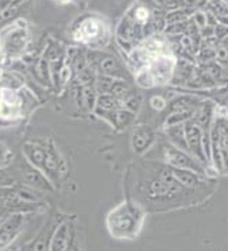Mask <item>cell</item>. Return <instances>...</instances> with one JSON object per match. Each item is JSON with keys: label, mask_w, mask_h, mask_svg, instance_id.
I'll return each instance as SVG.
<instances>
[{"label": "cell", "mask_w": 228, "mask_h": 251, "mask_svg": "<svg viewBox=\"0 0 228 251\" xmlns=\"http://www.w3.org/2000/svg\"><path fill=\"white\" fill-rule=\"evenodd\" d=\"M22 172H23V176L26 179V182L30 186L33 187H39V189H43V190H51L53 187L50 186L48 180L44 177V175L41 171L36 169L33 165H22Z\"/></svg>", "instance_id": "cell-8"}, {"label": "cell", "mask_w": 228, "mask_h": 251, "mask_svg": "<svg viewBox=\"0 0 228 251\" xmlns=\"http://www.w3.org/2000/svg\"><path fill=\"white\" fill-rule=\"evenodd\" d=\"M12 158H13V153L6 146L0 145V168L7 166L10 163Z\"/></svg>", "instance_id": "cell-12"}, {"label": "cell", "mask_w": 228, "mask_h": 251, "mask_svg": "<svg viewBox=\"0 0 228 251\" xmlns=\"http://www.w3.org/2000/svg\"><path fill=\"white\" fill-rule=\"evenodd\" d=\"M202 55L204 60H210V58L215 57V51L214 50H211V49H205V50L202 53Z\"/></svg>", "instance_id": "cell-16"}, {"label": "cell", "mask_w": 228, "mask_h": 251, "mask_svg": "<svg viewBox=\"0 0 228 251\" xmlns=\"http://www.w3.org/2000/svg\"><path fill=\"white\" fill-rule=\"evenodd\" d=\"M102 31H104V26L101 25V22L95 19H88L82 22L78 30L75 31V39L80 41H94L101 37Z\"/></svg>", "instance_id": "cell-5"}, {"label": "cell", "mask_w": 228, "mask_h": 251, "mask_svg": "<svg viewBox=\"0 0 228 251\" xmlns=\"http://www.w3.org/2000/svg\"><path fill=\"white\" fill-rule=\"evenodd\" d=\"M145 213L131 201H123L114 207L107 217V226L111 236L118 240H134L143 225Z\"/></svg>", "instance_id": "cell-1"}, {"label": "cell", "mask_w": 228, "mask_h": 251, "mask_svg": "<svg viewBox=\"0 0 228 251\" xmlns=\"http://www.w3.org/2000/svg\"><path fill=\"white\" fill-rule=\"evenodd\" d=\"M149 17V12L145 9V7H139L137 12H136V19L140 20V22H145Z\"/></svg>", "instance_id": "cell-15"}, {"label": "cell", "mask_w": 228, "mask_h": 251, "mask_svg": "<svg viewBox=\"0 0 228 251\" xmlns=\"http://www.w3.org/2000/svg\"><path fill=\"white\" fill-rule=\"evenodd\" d=\"M155 141V133L150 128L146 126H139L135 129L134 138H132V148L136 153H143L148 151Z\"/></svg>", "instance_id": "cell-6"}, {"label": "cell", "mask_w": 228, "mask_h": 251, "mask_svg": "<svg viewBox=\"0 0 228 251\" xmlns=\"http://www.w3.org/2000/svg\"><path fill=\"white\" fill-rule=\"evenodd\" d=\"M152 106L155 109H163L166 106V101L161 97H153L152 98Z\"/></svg>", "instance_id": "cell-14"}, {"label": "cell", "mask_w": 228, "mask_h": 251, "mask_svg": "<svg viewBox=\"0 0 228 251\" xmlns=\"http://www.w3.org/2000/svg\"><path fill=\"white\" fill-rule=\"evenodd\" d=\"M24 156L28 160L30 165H33L34 168L40 169L44 173L46 168V148L36 145V144H26L23 148Z\"/></svg>", "instance_id": "cell-7"}, {"label": "cell", "mask_w": 228, "mask_h": 251, "mask_svg": "<svg viewBox=\"0 0 228 251\" xmlns=\"http://www.w3.org/2000/svg\"><path fill=\"white\" fill-rule=\"evenodd\" d=\"M227 50H224V49H221V50H218L217 53H215V57H218V58H221V60H224L226 57H227Z\"/></svg>", "instance_id": "cell-19"}, {"label": "cell", "mask_w": 228, "mask_h": 251, "mask_svg": "<svg viewBox=\"0 0 228 251\" xmlns=\"http://www.w3.org/2000/svg\"><path fill=\"white\" fill-rule=\"evenodd\" d=\"M170 173L183 187H197L203 183L202 173L193 172L188 169H179V168L170 169Z\"/></svg>", "instance_id": "cell-9"}, {"label": "cell", "mask_w": 228, "mask_h": 251, "mask_svg": "<svg viewBox=\"0 0 228 251\" xmlns=\"http://www.w3.org/2000/svg\"><path fill=\"white\" fill-rule=\"evenodd\" d=\"M224 1H226V3H228V0H224Z\"/></svg>", "instance_id": "cell-22"}, {"label": "cell", "mask_w": 228, "mask_h": 251, "mask_svg": "<svg viewBox=\"0 0 228 251\" xmlns=\"http://www.w3.org/2000/svg\"><path fill=\"white\" fill-rule=\"evenodd\" d=\"M208 73L213 75V77H218L220 75V73H221V70H220V67L218 66H211L208 68Z\"/></svg>", "instance_id": "cell-17"}, {"label": "cell", "mask_w": 228, "mask_h": 251, "mask_svg": "<svg viewBox=\"0 0 228 251\" xmlns=\"http://www.w3.org/2000/svg\"><path fill=\"white\" fill-rule=\"evenodd\" d=\"M167 132L170 135L169 138L172 139V142L175 145H177L180 149H183V151H188L187 141H186V135H184V126H182L180 124L172 125Z\"/></svg>", "instance_id": "cell-10"}, {"label": "cell", "mask_w": 228, "mask_h": 251, "mask_svg": "<svg viewBox=\"0 0 228 251\" xmlns=\"http://www.w3.org/2000/svg\"><path fill=\"white\" fill-rule=\"evenodd\" d=\"M68 247V226L64 225L60 226V228L57 230L55 236L53 238V243L50 246L51 250H66Z\"/></svg>", "instance_id": "cell-11"}, {"label": "cell", "mask_w": 228, "mask_h": 251, "mask_svg": "<svg viewBox=\"0 0 228 251\" xmlns=\"http://www.w3.org/2000/svg\"><path fill=\"white\" fill-rule=\"evenodd\" d=\"M220 20H221V22H223V23H224L226 26H227V25H228V19H227V17H220Z\"/></svg>", "instance_id": "cell-21"}, {"label": "cell", "mask_w": 228, "mask_h": 251, "mask_svg": "<svg viewBox=\"0 0 228 251\" xmlns=\"http://www.w3.org/2000/svg\"><path fill=\"white\" fill-rule=\"evenodd\" d=\"M197 20H199V25H205V17L203 14L197 16Z\"/></svg>", "instance_id": "cell-20"}, {"label": "cell", "mask_w": 228, "mask_h": 251, "mask_svg": "<svg viewBox=\"0 0 228 251\" xmlns=\"http://www.w3.org/2000/svg\"><path fill=\"white\" fill-rule=\"evenodd\" d=\"M164 159H166L173 168L188 169V171H193V172L197 173H204L200 162L196 158L190 156L188 153H186V151H183V149H180V148L166 146V148H164Z\"/></svg>", "instance_id": "cell-2"}, {"label": "cell", "mask_w": 228, "mask_h": 251, "mask_svg": "<svg viewBox=\"0 0 228 251\" xmlns=\"http://www.w3.org/2000/svg\"><path fill=\"white\" fill-rule=\"evenodd\" d=\"M7 216H9V212H7V209L1 206V207H0V225L3 223V220H4V219H6Z\"/></svg>", "instance_id": "cell-18"}, {"label": "cell", "mask_w": 228, "mask_h": 251, "mask_svg": "<svg viewBox=\"0 0 228 251\" xmlns=\"http://www.w3.org/2000/svg\"><path fill=\"white\" fill-rule=\"evenodd\" d=\"M12 185H13V177L9 176L7 173L0 168V186H1V187H6V186Z\"/></svg>", "instance_id": "cell-13"}, {"label": "cell", "mask_w": 228, "mask_h": 251, "mask_svg": "<svg viewBox=\"0 0 228 251\" xmlns=\"http://www.w3.org/2000/svg\"><path fill=\"white\" fill-rule=\"evenodd\" d=\"M24 225V216L22 213H16L7 216L0 225V249L7 247L14 238L20 234Z\"/></svg>", "instance_id": "cell-4"}, {"label": "cell", "mask_w": 228, "mask_h": 251, "mask_svg": "<svg viewBox=\"0 0 228 251\" xmlns=\"http://www.w3.org/2000/svg\"><path fill=\"white\" fill-rule=\"evenodd\" d=\"M184 135H186V141H187L188 152H191V156H194L199 162H205L207 156H205L204 148H203L202 126L197 122L188 121L184 125Z\"/></svg>", "instance_id": "cell-3"}]
</instances>
